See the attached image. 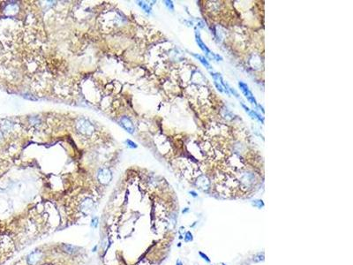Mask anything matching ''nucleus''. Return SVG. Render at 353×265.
Wrapping results in <instances>:
<instances>
[{"label": "nucleus", "instance_id": "f257e3e1", "mask_svg": "<svg viewBox=\"0 0 353 265\" xmlns=\"http://www.w3.org/2000/svg\"><path fill=\"white\" fill-rule=\"evenodd\" d=\"M77 128L83 134H91L94 132L92 124L86 119H81L77 124Z\"/></svg>", "mask_w": 353, "mask_h": 265}, {"label": "nucleus", "instance_id": "f03ea898", "mask_svg": "<svg viewBox=\"0 0 353 265\" xmlns=\"http://www.w3.org/2000/svg\"><path fill=\"white\" fill-rule=\"evenodd\" d=\"M98 180L102 184H108L111 180V173L108 169H102L97 175Z\"/></svg>", "mask_w": 353, "mask_h": 265}, {"label": "nucleus", "instance_id": "7ed1b4c3", "mask_svg": "<svg viewBox=\"0 0 353 265\" xmlns=\"http://www.w3.org/2000/svg\"><path fill=\"white\" fill-rule=\"evenodd\" d=\"M238 86H239V88H240V89L242 90V92L244 93V95L247 97V99L250 101L252 103L256 104V100H255L254 96H252V92L249 90L248 86H247L246 84H245L244 82H238Z\"/></svg>", "mask_w": 353, "mask_h": 265}, {"label": "nucleus", "instance_id": "20e7f679", "mask_svg": "<svg viewBox=\"0 0 353 265\" xmlns=\"http://www.w3.org/2000/svg\"><path fill=\"white\" fill-rule=\"evenodd\" d=\"M41 256H42V253L40 251H35V252L31 253L28 256V263L29 265L36 264L38 261L40 260Z\"/></svg>", "mask_w": 353, "mask_h": 265}, {"label": "nucleus", "instance_id": "39448f33", "mask_svg": "<svg viewBox=\"0 0 353 265\" xmlns=\"http://www.w3.org/2000/svg\"><path fill=\"white\" fill-rule=\"evenodd\" d=\"M120 123H121V125L123 126V127L125 128L126 131H128L129 133L132 134V133L134 132V127H133V124H132V121H131L129 119H127V118L124 117V118H122V119H121Z\"/></svg>", "mask_w": 353, "mask_h": 265}, {"label": "nucleus", "instance_id": "423d86ee", "mask_svg": "<svg viewBox=\"0 0 353 265\" xmlns=\"http://www.w3.org/2000/svg\"><path fill=\"white\" fill-rule=\"evenodd\" d=\"M93 205H94L93 201H92L91 199L87 198V199H86V200L82 202V204H81V210L83 211L84 213H87L89 210L93 208Z\"/></svg>", "mask_w": 353, "mask_h": 265}, {"label": "nucleus", "instance_id": "0eeeda50", "mask_svg": "<svg viewBox=\"0 0 353 265\" xmlns=\"http://www.w3.org/2000/svg\"><path fill=\"white\" fill-rule=\"evenodd\" d=\"M196 42H197V44H198V45L200 46V48L203 51H205L207 55H209V54H211V55L213 56L214 54L213 53H211V51L207 49V47L205 45L204 43L201 41V39H200V36H199V34H197L196 33Z\"/></svg>", "mask_w": 353, "mask_h": 265}, {"label": "nucleus", "instance_id": "6e6552de", "mask_svg": "<svg viewBox=\"0 0 353 265\" xmlns=\"http://www.w3.org/2000/svg\"><path fill=\"white\" fill-rule=\"evenodd\" d=\"M63 250L65 251V253H67V254H71V255H73V254H75V253L77 252L78 248H77L76 247H74V246H73V245L65 244V245L63 246Z\"/></svg>", "mask_w": 353, "mask_h": 265}, {"label": "nucleus", "instance_id": "1a4fd4ad", "mask_svg": "<svg viewBox=\"0 0 353 265\" xmlns=\"http://www.w3.org/2000/svg\"><path fill=\"white\" fill-rule=\"evenodd\" d=\"M242 106H243V107H244V108L245 109V110H246V112H248V113H249V115L251 116L252 118H253V119H259V120H260V122H262V123H263V119H261V118H260V115H258V114H257V113H256L255 111H253V110H250V109H249L248 107H246V106H245V105L244 103H242Z\"/></svg>", "mask_w": 353, "mask_h": 265}, {"label": "nucleus", "instance_id": "9d476101", "mask_svg": "<svg viewBox=\"0 0 353 265\" xmlns=\"http://www.w3.org/2000/svg\"><path fill=\"white\" fill-rule=\"evenodd\" d=\"M193 56H194V57H195L198 60H200V63L203 65H205L207 68H208V69H209V68H211V67H210V65H209V63L207 62V60L203 56L198 55V54H193Z\"/></svg>", "mask_w": 353, "mask_h": 265}, {"label": "nucleus", "instance_id": "9b49d317", "mask_svg": "<svg viewBox=\"0 0 353 265\" xmlns=\"http://www.w3.org/2000/svg\"><path fill=\"white\" fill-rule=\"evenodd\" d=\"M263 260H264V254H259L258 256H255V257L253 258V261L256 262V263L260 262V261H263Z\"/></svg>", "mask_w": 353, "mask_h": 265}, {"label": "nucleus", "instance_id": "f8f14e48", "mask_svg": "<svg viewBox=\"0 0 353 265\" xmlns=\"http://www.w3.org/2000/svg\"><path fill=\"white\" fill-rule=\"evenodd\" d=\"M185 240H186V242L192 241V240H193V235H192V233H191L190 232H186V237H185Z\"/></svg>", "mask_w": 353, "mask_h": 265}, {"label": "nucleus", "instance_id": "ddd939ff", "mask_svg": "<svg viewBox=\"0 0 353 265\" xmlns=\"http://www.w3.org/2000/svg\"><path fill=\"white\" fill-rule=\"evenodd\" d=\"M252 205H254V206H256V207H258V208H261V207L263 206V202H262V201H260V200H258V201H253V202H252Z\"/></svg>", "mask_w": 353, "mask_h": 265}, {"label": "nucleus", "instance_id": "4468645a", "mask_svg": "<svg viewBox=\"0 0 353 265\" xmlns=\"http://www.w3.org/2000/svg\"><path fill=\"white\" fill-rule=\"evenodd\" d=\"M98 225V218H94L92 219V223H91V226L94 228H96Z\"/></svg>", "mask_w": 353, "mask_h": 265}, {"label": "nucleus", "instance_id": "2eb2a0df", "mask_svg": "<svg viewBox=\"0 0 353 265\" xmlns=\"http://www.w3.org/2000/svg\"><path fill=\"white\" fill-rule=\"evenodd\" d=\"M214 85L216 86V88H217V89H218V90H219V91H220V92H223V91H224V90H223V87H222V86H221L220 84H218V83L216 82H214Z\"/></svg>", "mask_w": 353, "mask_h": 265}, {"label": "nucleus", "instance_id": "dca6fc26", "mask_svg": "<svg viewBox=\"0 0 353 265\" xmlns=\"http://www.w3.org/2000/svg\"><path fill=\"white\" fill-rule=\"evenodd\" d=\"M165 3H166V5H167L168 7H170V9L173 10V5H172V2H171V1H166Z\"/></svg>", "mask_w": 353, "mask_h": 265}, {"label": "nucleus", "instance_id": "f3484780", "mask_svg": "<svg viewBox=\"0 0 353 265\" xmlns=\"http://www.w3.org/2000/svg\"><path fill=\"white\" fill-rule=\"evenodd\" d=\"M200 256H202V257H203V259H204V260H206V261H207V263H209V262H210V260H209V259L207 258V256H205V255H204V254H203V253H201V252H200Z\"/></svg>", "mask_w": 353, "mask_h": 265}, {"label": "nucleus", "instance_id": "a211bd4d", "mask_svg": "<svg viewBox=\"0 0 353 265\" xmlns=\"http://www.w3.org/2000/svg\"><path fill=\"white\" fill-rule=\"evenodd\" d=\"M126 142H127V143L129 144V146H130V147H133V148H136V145H135V143H134V142H132L131 141H127Z\"/></svg>", "mask_w": 353, "mask_h": 265}, {"label": "nucleus", "instance_id": "6ab92c4d", "mask_svg": "<svg viewBox=\"0 0 353 265\" xmlns=\"http://www.w3.org/2000/svg\"><path fill=\"white\" fill-rule=\"evenodd\" d=\"M176 265H183V263H182V262H181L180 260H177V262H176Z\"/></svg>", "mask_w": 353, "mask_h": 265}, {"label": "nucleus", "instance_id": "aec40b11", "mask_svg": "<svg viewBox=\"0 0 353 265\" xmlns=\"http://www.w3.org/2000/svg\"><path fill=\"white\" fill-rule=\"evenodd\" d=\"M190 194H192V195H193V196H194V197H196V196H197L196 193L194 192V191H191V192H190Z\"/></svg>", "mask_w": 353, "mask_h": 265}, {"label": "nucleus", "instance_id": "412c9836", "mask_svg": "<svg viewBox=\"0 0 353 265\" xmlns=\"http://www.w3.org/2000/svg\"><path fill=\"white\" fill-rule=\"evenodd\" d=\"M3 138V134H2V132L0 131V141H1V139Z\"/></svg>", "mask_w": 353, "mask_h": 265}, {"label": "nucleus", "instance_id": "4be33fe9", "mask_svg": "<svg viewBox=\"0 0 353 265\" xmlns=\"http://www.w3.org/2000/svg\"><path fill=\"white\" fill-rule=\"evenodd\" d=\"M95 249H97V247H94L93 248V252H95Z\"/></svg>", "mask_w": 353, "mask_h": 265}]
</instances>
